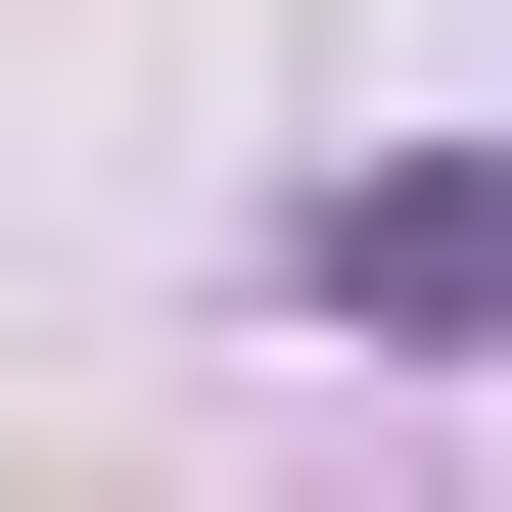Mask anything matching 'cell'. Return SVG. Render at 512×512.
<instances>
[{
    "label": "cell",
    "mask_w": 512,
    "mask_h": 512,
    "mask_svg": "<svg viewBox=\"0 0 512 512\" xmlns=\"http://www.w3.org/2000/svg\"><path fill=\"white\" fill-rule=\"evenodd\" d=\"M280 280L326 326H512V187H280Z\"/></svg>",
    "instance_id": "obj_1"
}]
</instances>
